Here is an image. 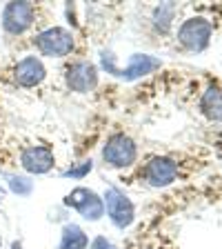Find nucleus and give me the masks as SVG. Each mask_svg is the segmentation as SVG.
I'll use <instances>...</instances> for the list:
<instances>
[{
	"instance_id": "nucleus-1",
	"label": "nucleus",
	"mask_w": 222,
	"mask_h": 249,
	"mask_svg": "<svg viewBox=\"0 0 222 249\" xmlns=\"http://www.w3.org/2000/svg\"><path fill=\"white\" fill-rule=\"evenodd\" d=\"M102 67L107 69V73H111V76L120 78V80H124V83H131V80H138V78H145L149 76V73H154L155 69L162 67V60L155 56H149V53H134V56L129 58V62H127V67L124 69H118L114 62V56L111 53L104 52L102 53Z\"/></svg>"
},
{
	"instance_id": "nucleus-2",
	"label": "nucleus",
	"mask_w": 222,
	"mask_h": 249,
	"mask_svg": "<svg viewBox=\"0 0 222 249\" xmlns=\"http://www.w3.org/2000/svg\"><path fill=\"white\" fill-rule=\"evenodd\" d=\"M73 34L65 27H47L45 31L36 34L34 38V47L38 49L40 56L47 58H65L73 52Z\"/></svg>"
},
{
	"instance_id": "nucleus-3",
	"label": "nucleus",
	"mask_w": 222,
	"mask_h": 249,
	"mask_svg": "<svg viewBox=\"0 0 222 249\" xmlns=\"http://www.w3.org/2000/svg\"><path fill=\"white\" fill-rule=\"evenodd\" d=\"M211 36H213V25L202 18V16H193L187 18L178 29V42L185 47L187 52L193 53H202L211 45Z\"/></svg>"
},
{
	"instance_id": "nucleus-4",
	"label": "nucleus",
	"mask_w": 222,
	"mask_h": 249,
	"mask_svg": "<svg viewBox=\"0 0 222 249\" xmlns=\"http://www.w3.org/2000/svg\"><path fill=\"white\" fill-rule=\"evenodd\" d=\"M104 200V213L109 216V220L114 223V227L127 229L134 225L136 220V205L120 187H107V192L102 196Z\"/></svg>"
},
{
	"instance_id": "nucleus-5",
	"label": "nucleus",
	"mask_w": 222,
	"mask_h": 249,
	"mask_svg": "<svg viewBox=\"0 0 222 249\" xmlns=\"http://www.w3.org/2000/svg\"><path fill=\"white\" fill-rule=\"evenodd\" d=\"M138 158V145L127 134H114L102 147V160L111 169H127Z\"/></svg>"
},
{
	"instance_id": "nucleus-6",
	"label": "nucleus",
	"mask_w": 222,
	"mask_h": 249,
	"mask_svg": "<svg viewBox=\"0 0 222 249\" xmlns=\"http://www.w3.org/2000/svg\"><path fill=\"white\" fill-rule=\"evenodd\" d=\"M36 22V5L27 0L7 2L2 9V29L9 36H22Z\"/></svg>"
},
{
	"instance_id": "nucleus-7",
	"label": "nucleus",
	"mask_w": 222,
	"mask_h": 249,
	"mask_svg": "<svg viewBox=\"0 0 222 249\" xmlns=\"http://www.w3.org/2000/svg\"><path fill=\"white\" fill-rule=\"evenodd\" d=\"M65 205L71 209H76L85 220L89 223H98L100 218L104 216V200L87 187H76L65 196Z\"/></svg>"
},
{
	"instance_id": "nucleus-8",
	"label": "nucleus",
	"mask_w": 222,
	"mask_h": 249,
	"mask_svg": "<svg viewBox=\"0 0 222 249\" xmlns=\"http://www.w3.org/2000/svg\"><path fill=\"white\" fill-rule=\"evenodd\" d=\"M65 85L76 93H89L98 85V69L89 60H76L65 71Z\"/></svg>"
},
{
	"instance_id": "nucleus-9",
	"label": "nucleus",
	"mask_w": 222,
	"mask_h": 249,
	"mask_svg": "<svg viewBox=\"0 0 222 249\" xmlns=\"http://www.w3.org/2000/svg\"><path fill=\"white\" fill-rule=\"evenodd\" d=\"M20 165L31 176H42L49 174L56 165V156L49 145H29L20 154Z\"/></svg>"
},
{
	"instance_id": "nucleus-10",
	"label": "nucleus",
	"mask_w": 222,
	"mask_h": 249,
	"mask_svg": "<svg viewBox=\"0 0 222 249\" xmlns=\"http://www.w3.org/2000/svg\"><path fill=\"white\" fill-rule=\"evenodd\" d=\"M178 162L169 156H154L145 165V180L151 187H167L178 178Z\"/></svg>"
},
{
	"instance_id": "nucleus-11",
	"label": "nucleus",
	"mask_w": 222,
	"mask_h": 249,
	"mask_svg": "<svg viewBox=\"0 0 222 249\" xmlns=\"http://www.w3.org/2000/svg\"><path fill=\"white\" fill-rule=\"evenodd\" d=\"M45 78H47V69L38 56H25L22 60L16 62L14 83L18 85V87H25V89L38 87Z\"/></svg>"
},
{
	"instance_id": "nucleus-12",
	"label": "nucleus",
	"mask_w": 222,
	"mask_h": 249,
	"mask_svg": "<svg viewBox=\"0 0 222 249\" xmlns=\"http://www.w3.org/2000/svg\"><path fill=\"white\" fill-rule=\"evenodd\" d=\"M200 111L211 123H222V89L218 85L205 89L200 98Z\"/></svg>"
},
{
	"instance_id": "nucleus-13",
	"label": "nucleus",
	"mask_w": 222,
	"mask_h": 249,
	"mask_svg": "<svg viewBox=\"0 0 222 249\" xmlns=\"http://www.w3.org/2000/svg\"><path fill=\"white\" fill-rule=\"evenodd\" d=\"M58 249H89V236L85 233V229L80 225L67 223L62 227Z\"/></svg>"
},
{
	"instance_id": "nucleus-14",
	"label": "nucleus",
	"mask_w": 222,
	"mask_h": 249,
	"mask_svg": "<svg viewBox=\"0 0 222 249\" xmlns=\"http://www.w3.org/2000/svg\"><path fill=\"white\" fill-rule=\"evenodd\" d=\"M173 14H176V5L173 2H162L154 9V25L158 27V31L167 34L173 25Z\"/></svg>"
},
{
	"instance_id": "nucleus-15",
	"label": "nucleus",
	"mask_w": 222,
	"mask_h": 249,
	"mask_svg": "<svg viewBox=\"0 0 222 249\" xmlns=\"http://www.w3.org/2000/svg\"><path fill=\"white\" fill-rule=\"evenodd\" d=\"M9 189L18 196H29L34 192V180H29L27 176H11L9 178Z\"/></svg>"
},
{
	"instance_id": "nucleus-16",
	"label": "nucleus",
	"mask_w": 222,
	"mask_h": 249,
	"mask_svg": "<svg viewBox=\"0 0 222 249\" xmlns=\"http://www.w3.org/2000/svg\"><path fill=\"white\" fill-rule=\"evenodd\" d=\"M91 169H93V162H91V158H89V160H83L78 167H71V169H67L65 174H62V176H65V178H76V180H80V178H85Z\"/></svg>"
},
{
	"instance_id": "nucleus-17",
	"label": "nucleus",
	"mask_w": 222,
	"mask_h": 249,
	"mask_svg": "<svg viewBox=\"0 0 222 249\" xmlns=\"http://www.w3.org/2000/svg\"><path fill=\"white\" fill-rule=\"evenodd\" d=\"M89 249H118L111 240H107L104 236H96V238L89 243Z\"/></svg>"
},
{
	"instance_id": "nucleus-18",
	"label": "nucleus",
	"mask_w": 222,
	"mask_h": 249,
	"mask_svg": "<svg viewBox=\"0 0 222 249\" xmlns=\"http://www.w3.org/2000/svg\"><path fill=\"white\" fill-rule=\"evenodd\" d=\"M11 249H22V243L20 240H14V243H11Z\"/></svg>"
},
{
	"instance_id": "nucleus-19",
	"label": "nucleus",
	"mask_w": 222,
	"mask_h": 249,
	"mask_svg": "<svg viewBox=\"0 0 222 249\" xmlns=\"http://www.w3.org/2000/svg\"><path fill=\"white\" fill-rule=\"evenodd\" d=\"M2 198H5V189H2V187H0V200H2Z\"/></svg>"
},
{
	"instance_id": "nucleus-20",
	"label": "nucleus",
	"mask_w": 222,
	"mask_h": 249,
	"mask_svg": "<svg viewBox=\"0 0 222 249\" xmlns=\"http://www.w3.org/2000/svg\"><path fill=\"white\" fill-rule=\"evenodd\" d=\"M0 247H2V233H0Z\"/></svg>"
}]
</instances>
